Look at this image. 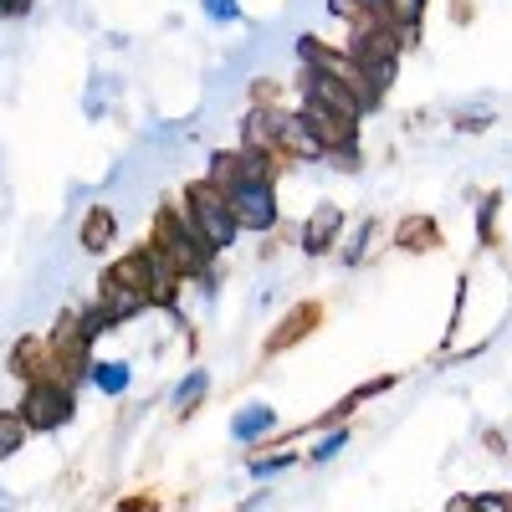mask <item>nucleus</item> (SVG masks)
Here are the masks:
<instances>
[{
  "label": "nucleus",
  "instance_id": "1",
  "mask_svg": "<svg viewBox=\"0 0 512 512\" xmlns=\"http://www.w3.org/2000/svg\"><path fill=\"white\" fill-rule=\"evenodd\" d=\"M185 216L195 221V231H200V241H205L210 251H226V246L236 241V231H241V221H236V210H231L226 190L210 185V180H200V185L190 190Z\"/></svg>",
  "mask_w": 512,
  "mask_h": 512
},
{
  "label": "nucleus",
  "instance_id": "2",
  "mask_svg": "<svg viewBox=\"0 0 512 512\" xmlns=\"http://www.w3.org/2000/svg\"><path fill=\"white\" fill-rule=\"evenodd\" d=\"M231 210H236V221L241 231H272L277 226V195H272V180H241L226 190Z\"/></svg>",
  "mask_w": 512,
  "mask_h": 512
},
{
  "label": "nucleus",
  "instance_id": "3",
  "mask_svg": "<svg viewBox=\"0 0 512 512\" xmlns=\"http://www.w3.org/2000/svg\"><path fill=\"white\" fill-rule=\"evenodd\" d=\"M67 420H72V395L62 390V384H36V390L26 395V425L52 431V425H67Z\"/></svg>",
  "mask_w": 512,
  "mask_h": 512
},
{
  "label": "nucleus",
  "instance_id": "4",
  "mask_svg": "<svg viewBox=\"0 0 512 512\" xmlns=\"http://www.w3.org/2000/svg\"><path fill=\"white\" fill-rule=\"evenodd\" d=\"M338 231H344V216H338V205H318V210H313V221L303 226V251H308V256H323V251L338 241Z\"/></svg>",
  "mask_w": 512,
  "mask_h": 512
},
{
  "label": "nucleus",
  "instance_id": "5",
  "mask_svg": "<svg viewBox=\"0 0 512 512\" xmlns=\"http://www.w3.org/2000/svg\"><path fill=\"white\" fill-rule=\"evenodd\" d=\"M395 241H400L405 251H420V246L431 251V246H441V236H436V221H431V216H410V221L400 226V236H395Z\"/></svg>",
  "mask_w": 512,
  "mask_h": 512
},
{
  "label": "nucleus",
  "instance_id": "6",
  "mask_svg": "<svg viewBox=\"0 0 512 512\" xmlns=\"http://www.w3.org/2000/svg\"><path fill=\"white\" fill-rule=\"evenodd\" d=\"M272 425H277V415H272L267 405H251V410H241V415H236L231 436H236V441H251V436H267Z\"/></svg>",
  "mask_w": 512,
  "mask_h": 512
},
{
  "label": "nucleus",
  "instance_id": "7",
  "mask_svg": "<svg viewBox=\"0 0 512 512\" xmlns=\"http://www.w3.org/2000/svg\"><path fill=\"white\" fill-rule=\"evenodd\" d=\"M108 241H113V216H108V210H93V216L82 221V246H88V251H103Z\"/></svg>",
  "mask_w": 512,
  "mask_h": 512
},
{
  "label": "nucleus",
  "instance_id": "8",
  "mask_svg": "<svg viewBox=\"0 0 512 512\" xmlns=\"http://www.w3.org/2000/svg\"><path fill=\"white\" fill-rule=\"evenodd\" d=\"M313 318H318V308H313V303H308V308H297V313H292V323H282V328L272 333V349H287L292 338H303V333L313 328Z\"/></svg>",
  "mask_w": 512,
  "mask_h": 512
},
{
  "label": "nucleus",
  "instance_id": "9",
  "mask_svg": "<svg viewBox=\"0 0 512 512\" xmlns=\"http://www.w3.org/2000/svg\"><path fill=\"white\" fill-rule=\"evenodd\" d=\"M420 11H425V0H384V21H395V26H420Z\"/></svg>",
  "mask_w": 512,
  "mask_h": 512
},
{
  "label": "nucleus",
  "instance_id": "10",
  "mask_svg": "<svg viewBox=\"0 0 512 512\" xmlns=\"http://www.w3.org/2000/svg\"><path fill=\"white\" fill-rule=\"evenodd\" d=\"M93 379H98V390H108V395H118L123 384H128V369L123 364H98V369H88Z\"/></svg>",
  "mask_w": 512,
  "mask_h": 512
},
{
  "label": "nucleus",
  "instance_id": "11",
  "mask_svg": "<svg viewBox=\"0 0 512 512\" xmlns=\"http://www.w3.org/2000/svg\"><path fill=\"white\" fill-rule=\"evenodd\" d=\"M26 436V420H11V415H0V456H11Z\"/></svg>",
  "mask_w": 512,
  "mask_h": 512
},
{
  "label": "nucleus",
  "instance_id": "12",
  "mask_svg": "<svg viewBox=\"0 0 512 512\" xmlns=\"http://www.w3.org/2000/svg\"><path fill=\"white\" fill-rule=\"evenodd\" d=\"M200 395H205V374H200V369H195V374H190V379H185V384H180V390H175V400H180V405H185V410H190V405H195V400H200Z\"/></svg>",
  "mask_w": 512,
  "mask_h": 512
},
{
  "label": "nucleus",
  "instance_id": "13",
  "mask_svg": "<svg viewBox=\"0 0 512 512\" xmlns=\"http://www.w3.org/2000/svg\"><path fill=\"white\" fill-rule=\"evenodd\" d=\"M472 512H512V497H502V492H482V497L472 502Z\"/></svg>",
  "mask_w": 512,
  "mask_h": 512
},
{
  "label": "nucleus",
  "instance_id": "14",
  "mask_svg": "<svg viewBox=\"0 0 512 512\" xmlns=\"http://www.w3.org/2000/svg\"><path fill=\"white\" fill-rule=\"evenodd\" d=\"M205 11L216 16V21H236V16H241V6H236V0H205Z\"/></svg>",
  "mask_w": 512,
  "mask_h": 512
},
{
  "label": "nucleus",
  "instance_id": "15",
  "mask_svg": "<svg viewBox=\"0 0 512 512\" xmlns=\"http://www.w3.org/2000/svg\"><path fill=\"white\" fill-rule=\"evenodd\" d=\"M344 441H349V436H344V431H338V436H323V446H318V451H313V461H328V456H333V451H344Z\"/></svg>",
  "mask_w": 512,
  "mask_h": 512
},
{
  "label": "nucleus",
  "instance_id": "16",
  "mask_svg": "<svg viewBox=\"0 0 512 512\" xmlns=\"http://www.w3.org/2000/svg\"><path fill=\"white\" fill-rule=\"evenodd\" d=\"M472 502H477V497H456V502H451L446 512H472Z\"/></svg>",
  "mask_w": 512,
  "mask_h": 512
},
{
  "label": "nucleus",
  "instance_id": "17",
  "mask_svg": "<svg viewBox=\"0 0 512 512\" xmlns=\"http://www.w3.org/2000/svg\"><path fill=\"white\" fill-rule=\"evenodd\" d=\"M0 11H16V16H21V11H26V0H0Z\"/></svg>",
  "mask_w": 512,
  "mask_h": 512
},
{
  "label": "nucleus",
  "instance_id": "18",
  "mask_svg": "<svg viewBox=\"0 0 512 512\" xmlns=\"http://www.w3.org/2000/svg\"><path fill=\"white\" fill-rule=\"evenodd\" d=\"M364 6H369V11H384V0H364Z\"/></svg>",
  "mask_w": 512,
  "mask_h": 512
}]
</instances>
